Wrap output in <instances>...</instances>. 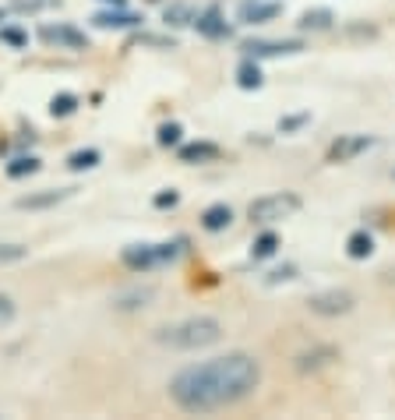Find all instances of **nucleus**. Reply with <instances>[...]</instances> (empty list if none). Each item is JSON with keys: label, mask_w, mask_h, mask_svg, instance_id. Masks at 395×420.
Listing matches in <instances>:
<instances>
[{"label": "nucleus", "mask_w": 395, "mask_h": 420, "mask_svg": "<svg viewBox=\"0 0 395 420\" xmlns=\"http://www.w3.org/2000/svg\"><path fill=\"white\" fill-rule=\"evenodd\" d=\"M261 385V364L251 353H226L191 364L169 382V399L184 413H215L244 403Z\"/></svg>", "instance_id": "f257e3e1"}, {"label": "nucleus", "mask_w": 395, "mask_h": 420, "mask_svg": "<svg viewBox=\"0 0 395 420\" xmlns=\"http://www.w3.org/2000/svg\"><path fill=\"white\" fill-rule=\"evenodd\" d=\"M152 339L159 346H169V350H205V346L222 339V325L215 318H208V314H198V318H184L177 325L155 329Z\"/></svg>", "instance_id": "f03ea898"}, {"label": "nucleus", "mask_w": 395, "mask_h": 420, "mask_svg": "<svg viewBox=\"0 0 395 420\" xmlns=\"http://www.w3.org/2000/svg\"><path fill=\"white\" fill-rule=\"evenodd\" d=\"M184 251V240H169V244H131L124 247V265L134 269V272H152L159 265H169V261H177Z\"/></svg>", "instance_id": "7ed1b4c3"}, {"label": "nucleus", "mask_w": 395, "mask_h": 420, "mask_svg": "<svg viewBox=\"0 0 395 420\" xmlns=\"http://www.w3.org/2000/svg\"><path fill=\"white\" fill-rule=\"evenodd\" d=\"M297 208H300V198L290 194V191H282V194H265V198L251 201L247 216H251V223L268 226V223H279V219H290Z\"/></svg>", "instance_id": "20e7f679"}, {"label": "nucleus", "mask_w": 395, "mask_h": 420, "mask_svg": "<svg viewBox=\"0 0 395 420\" xmlns=\"http://www.w3.org/2000/svg\"><path fill=\"white\" fill-rule=\"evenodd\" d=\"M357 304V297L350 290H321L307 300V307L314 314H321V318H335V314H350Z\"/></svg>", "instance_id": "39448f33"}, {"label": "nucleus", "mask_w": 395, "mask_h": 420, "mask_svg": "<svg viewBox=\"0 0 395 420\" xmlns=\"http://www.w3.org/2000/svg\"><path fill=\"white\" fill-rule=\"evenodd\" d=\"M39 39L49 42V46H56V49H85L88 46L85 32L75 29V25H68V22H56V25L46 22V25H39Z\"/></svg>", "instance_id": "423d86ee"}, {"label": "nucleus", "mask_w": 395, "mask_h": 420, "mask_svg": "<svg viewBox=\"0 0 395 420\" xmlns=\"http://www.w3.org/2000/svg\"><path fill=\"white\" fill-rule=\"evenodd\" d=\"M244 54L251 61H261V57H286V54H300L304 42L300 39H247L244 46Z\"/></svg>", "instance_id": "0eeeda50"}, {"label": "nucleus", "mask_w": 395, "mask_h": 420, "mask_svg": "<svg viewBox=\"0 0 395 420\" xmlns=\"http://www.w3.org/2000/svg\"><path fill=\"white\" fill-rule=\"evenodd\" d=\"M371 145H374L371 134H343V138H335L328 145V163H350L360 152H367Z\"/></svg>", "instance_id": "6e6552de"}, {"label": "nucleus", "mask_w": 395, "mask_h": 420, "mask_svg": "<svg viewBox=\"0 0 395 420\" xmlns=\"http://www.w3.org/2000/svg\"><path fill=\"white\" fill-rule=\"evenodd\" d=\"M279 15H282L279 0H244V4L237 8L240 25H265V22H275Z\"/></svg>", "instance_id": "1a4fd4ad"}, {"label": "nucleus", "mask_w": 395, "mask_h": 420, "mask_svg": "<svg viewBox=\"0 0 395 420\" xmlns=\"http://www.w3.org/2000/svg\"><path fill=\"white\" fill-rule=\"evenodd\" d=\"M141 22H145L141 15L124 11V8H109V11L92 15V25H95V29H102V32H109V29H138Z\"/></svg>", "instance_id": "9d476101"}, {"label": "nucleus", "mask_w": 395, "mask_h": 420, "mask_svg": "<svg viewBox=\"0 0 395 420\" xmlns=\"http://www.w3.org/2000/svg\"><path fill=\"white\" fill-rule=\"evenodd\" d=\"M194 29H198L205 39H226V36H230V25H226V18H222V11H219V8L198 11V18H194Z\"/></svg>", "instance_id": "9b49d317"}, {"label": "nucleus", "mask_w": 395, "mask_h": 420, "mask_svg": "<svg viewBox=\"0 0 395 420\" xmlns=\"http://www.w3.org/2000/svg\"><path fill=\"white\" fill-rule=\"evenodd\" d=\"M180 163H187V166H194V163H212V160H219V145H212V141H191V145H180Z\"/></svg>", "instance_id": "f8f14e48"}, {"label": "nucleus", "mask_w": 395, "mask_h": 420, "mask_svg": "<svg viewBox=\"0 0 395 420\" xmlns=\"http://www.w3.org/2000/svg\"><path fill=\"white\" fill-rule=\"evenodd\" d=\"M233 223V208L230 205H208L205 208V212H201V226L208 230V233H219V230H226V226H230Z\"/></svg>", "instance_id": "ddd939ff"}, {"label": "nucleus", "mask_w": 395, "mask_h": 420, "mask_svg": "<svg viewBox=\"0 0 395 420\" xmlns=\"http://www.w3.org/2000/svg\"><path fill=\"white\" fill-rule=\"evenodd\" d=\"M162 18H166V25H173V29H187V25H194V18H198V8L194 4H169L166 11H162Z\"/></svg>", "instance_id": "4468645a"}, {"label": "nucleus", "mask_w": 395, "mask_h": 420, "mask_svg": "<svg viewBox=\"0 0 395 420\" xmlns=\"http://www.w3.org/2000/svg\"><path fill=\"white\" fill-rule=\"evenodd\" d=\"M332 22H335V15H332V11L314 8V11H304L297 25H300V32H328V29H332Z\"/></svg>", "instance_id": "2eb2a0df"}, {"label": "nucleus", "mask_w": 395, "mask_h": 420, "mask_svg": "<svg viewBox=\"0 0 395 420\" xmlns=\"http://www.w3.org/2000/svg\"><path fill=\"white\" fill-rule=\"evenodd\" d=\"M71 194H75L71 187H64V191H42V194H25V198H18V208H49V205L64 201Z\"/></svg>", "instance_id": "dca6fc26"}, {"label": "nucleus", "mask_w": 395, "mask_h": 420, "mask_svg": "<svg viewBox=\"0 0 395 420\" xmlns=\"http://www.w3.org/2000/svg\"><path fill=\"white\" fill-rule=\"evenodd\" d=\"M99 148H78V152H71L68 155V170L71 173H82V170H95L99 166Z\"/></svg>", "instance_id": "f3484780"}, {"label": "nucleus", "mask_w": 395, "mask_h": 420, "mask_svg": "<svg viewBox=\"0 0 395 420\" xmlns=\"http://www.w3.org/2000/svg\"><path fill=\"white\" fill-rule=\"evenodd\" d=\"M152 297H155V290H152V286H141V290L121 293V297H117V307H121V311H138V307H145Z\"/></svg>", "instance_id": "a211bd4d"}, {"label": "nucleus", "mask_w": 395, "mask_h": 420, "mask_svg": "<svg viewBox=\"0 0 395 420\" xmlns=\"http://www.w3.org/2000/svg\"><path fill=\"white\" fill-rule=\"evenodd\" d=\"M346 254H350V258H371V254H374V240H371V233L357 230V233L346 240Z\"/></svg>", "instance_id": "6ab92c4d"}, {"label": "nucleus", "mask_w": 395, "mask_h": 420, "mask_svg": "<svg viewBox=\"0 0 395 420\" xmlns=\"http://www.w3.org/2000/svg\"><path fill=\"white\" fill-rule=\"evenodd\" d=\"M36 170H39V160H36V155H18V160H11V163H8V177H11V180L32 177Z\"/></svg>", "instance_id": "aec40b11"}, {"label": "nucleus", "mask_w": 395, "mask_h": 420, "mask_svg": "<svg viewBox=\"0 0 395 420\" xmlns=\"http://www.w3.org/2000/svg\"><path fill=\"white\" fill-rule=\"evenodd\" d=\"M237 85H240V88H261V68H258L251 57L237 68Z\"/></svg>", "instance_id": "412c9836"}, {"label": "nucleus", "mask_w": 395, "mask_h": 420, "mask_svg": "<svg viewBox=\"0 0 395 420\" xmlns=\"http://www.w3.org/2000/svg\"><path fill=\"white\" fill-rule=\"evenodd\" d=\"M75 110H78V95H71V92H61V95L49 99V114L53 117H71Z\"/></svg>", "instance_id": "4be33fe9"}, {"label": "nucleus", "mask_w": 395, "mask_h": 420, "mask_svg": "<svg viewBox=\"0 0 395 420\" xmlns=\"http://www.w3.org/2000/svg\"><path fill=\"white\" fill-rule=\"evenodd\" d=\"M328 360H335V350H314V353H300L297 357V367L300 371H307V367H321V364H328Z\"/></svg>", "instance_id": "5701e85b"}, {"label": "nucleus", "mask_w": 395, "mask_h": 420, "mask_svg": "<svg viewBox=\"0 0 395 420\" xmlns=\"http://www.w3.org/2000/svg\"><path fill=\"white\" fill-rule=\"evenodd\" d=\"M275 247H279V237H275V233H261V237L254 240L251 254L261 261V258H272V254H275Z\"/></svg>", "instance_id": "b1692460"}, {"label": "nucleus", "mask_w": 395, "mask_h": 420, "mask_svg": "<svg viewBox=\"0 0 395 420\" xmlns=\"http://www.w3.org/2000/svg\"><path fill=\"white\" fill-rule=\"evenodd\" d=\"M46 8H56V0H11V8H8V11L32 15V11H46Z\"/></svg>", "instance_id": "393cba45"}, {"label": "nucleus", "mask_w": 395, "mask_h": 420, "mask_svg": "<svg viewBox=\"0 0 395 420\" xmlns=\"http://www.w3.org/2000/svg\"><path fill=\"white\" fill-rule=\"evenodd\" d=\"M180 134H184V127H180L177 120H169V124H162V127H159V145H162V148L180 145Z\"/></svg>", "instance_id": "a878e982"}, {"label": "nucleus", "mask_w": 395, "mask_h": 420, "mask_svg": "<svg viewBox=\"0 0 395 420\" xmlns=\"http://www.w3.org/2000/svg\"><path fill=\"white\" fill-rule=\"evenodd\" d=\"M15 314H18L15 300H11L8 293H0V329H4V325H11V322H15Z\"/></svg>", "instance_id": "bb28decb"}, {"label": "nucleus", "mask_w": 395, "mask_h": 420, "mask_svg": "<svg viewBox=\"0 0 395 420\" xmlns=\"http://www.w3.org/2000/svg\"><path fill=\"white\" fill-rule=\"evenodd\" d=\"M0 39H4L8 46H15V49H22V46L29 42V36H25L22 29H0Z\"/></svg>", "instance_id": "cd10ccee"}, {"label": "nucleus", "mask_w": 395, "mask_h": 420, "mask_svg": "<svg viewBox=\"0 0 395 420\" xmlns=\"http://www.w3.org/2000/svg\"><path fill=\"white\" fill-rule=\"evenodd\" d=\"M134 42H141V46H155V49H173V46H177L169 36H138Z\"/></svg>", "instance_id": "c85d7f7f"}, {"label": "nucleus", "mask_w": 395, "mask_h": 420, "mask_svg": "<svg viewBox=\"0 0 395 420\" xmlns=\"http://www.w3.org/2000/svg\"><path fill=\"white\" fill-rule=\"evenodd\" d=\"M25 247L22 244H0V261H22Z\"/></svg>", "instance_id": "c756f323"}, {"label": "nucleus", "mask_w": 395, "mask_h": 420, "mask_svg": "<svg viewBox=\"0 0 395 420\" xmlns=\"http://www.w3.org/2000/svg\"><path fill=\"white\" fill-rule=\"evenodd\" d=\"M177 201H180L177 191H162V194H155V205H159V208H169V205H177Z\"/></svg>", "instance_id": "7c9ffc66"}, {"label": "nucleus", "mask_w": 395, "mask_h": 420, "mask_svg": "<svg viewBox=\"0 0 395 420\" xmlns=\"http://www.w3.org/2000/svg\"><path fill=\"white\" fill-rule=\"evenodd\" d=\"M293 272H297L293 265H286V269H275V272L268 276V283H279V279H293Z\"/></svg>", "instance_id": "2f4dec72"}, {"label": "nucleus", "mask_w": 395, "mask_h": 420, "mask_svg": "<svg viewBox=\"0 0 395 420\" xmlns=\"http://www.w3.org/2000/svg\"><path fill=\"white\" fill-rule=\"evenodd\" d=\"M300 124H307V117L300 114V117H290V120H282L279 124V131H293V127H300Z\"/></svg>", "instance_id": "473e14b6"}, {"label": "nucleus", "mask_w": 395, "mask_h": 420, "mask_svg": "<svg viewBox=\"0 0 395 420\" xmlns=\"http://www.w3.org/2000/svg\"><path fill=\"white\" fill-rule=\"evenodd\" d=\"M106 4H113V8H124V0H106Z\"/></svg>", "instance_id": "72a5a7b5"}]
</instances>
